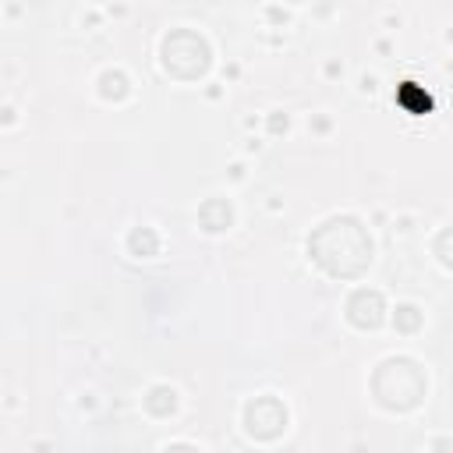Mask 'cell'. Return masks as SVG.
<instances>
[{
	"label": "cell",
	"instance_id": "obj_1",
	"mask_svg": "<svg viewBox=\"0 0 453 453\" xmlns=\"http://www.w3.org/2000/svg\"><path fill=\"white\" fill-rule=\"evenodd\" d=\"M400 100H404L414 113H425V110H429V96L421 93V89H414L411 82H404V85H400Z\"/></svg>",
	"mask_w": 453,
	"mask_h": 453
}]
</instances>
